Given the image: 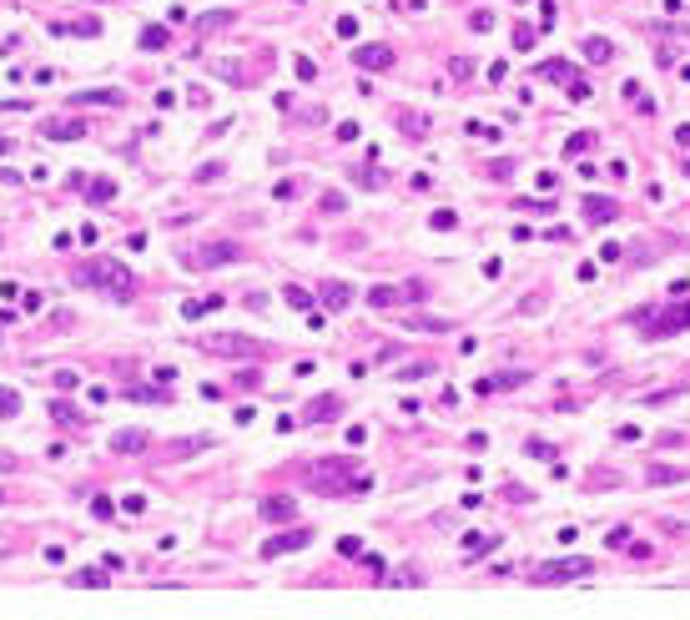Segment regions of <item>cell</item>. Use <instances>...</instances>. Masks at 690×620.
<instances>
[{
  "label": "cell",
  "mask_w": 690,
  "mask_h": 620,
  "mask_svg": "<svg viewBox=\"0 0 690 620\" xmlns=\"http://www.w3.org/2000/svg\"><path fill=\"white\" fill-rule=\"evenodd\" d=\"M81 192H86V202H91V207H101V202L116 197V177H91V182H81Z\"/></svg>",
  "instance_id": "9a60e30c"
},
{
  "label": "cell",
  "mask_w": 690,
  "mask_h": 620,
  "mask_svg": "<svg viewBox=\"0 0 690 620\" xmlns=\"http://www.w3.org/2000/svg\"><path fill=\"white\" fill-rule=\"evenodd\" d=\"M126 398L132 403H166V389L157 383V389H126Z\"/></svg>",
  "instance_id": "83f0119b"
},
{
  "label": "cell",
  "mask_w": 690,
  "mask_h": 620,
  "mask_svg": "<svg viewBox=\"0 0 690 620\" xmlns=\"http://www.w3.org/2000/svg\"><path fill=\"white\" fill-rule=\"evenodd\" d=\"M121 504H126V515H141V509H146V499H141V495H126Z\"/></svg>",
  "instance_id": "681fc988"
},
{
  "label": "cell",
  "mask_w": 690,
  "mask_h": 620,
  "mask_svg": "<svg viewBox=\"0 0 690 620\" xmlns=\"http://www.w3.org/2000/svg\"><path fill=\"white\" fill-rule=\"evenodd\" d=\"M202 348H207V353H257V343H247V338H237V333L202 338Z\"/></svg>",
  "instance_id": "7c38bea8"
},
{
  "label": "cell",
  "mask_w": 690,
  "mask_h": 620,
  "mask_svg": "<svg viewBox=\"0 0 690 620\" xmlns=\"http://www.w3.org/2000/svg\"><path fill=\"white\" fill-rule=\"evenodd\" d=\"M489 550H499V534H484V529L464 534V555H469V560H473V555H489Z\"/></svg>",
  "instance_id": "d6986e66"
},
{
  "label": "cell",
  "mask_w": 690,
  "mask_h": 620,
  "mask_svg": "<svg viewBox=\"0 0 690 620\" xmlns=\"http://www.w3.org/2000/svg\"><path fill=\"white\" fill-rule=\"evenodd\" d=\"M398 126H403V132H414V137H423V132H428V116H423V111H403Z\"/></svg>",
  "instance_id": "4dcf8cb0"
},
{
  "label": "cell",
  "mask_w": 690,
  "mask_h": 620,
  "mask_svg": "<svg viewBox=\"0 0 690 620\" xmlns=\"http://www.w3.org/2000/svg\"><path fill=\"white\" fill-rule=\"evenodd\" d=\"M212 308H222V297H207V303H202V297H187V303H182V318H191V323H197V318L212 313Z\"/></svg>",
  "instance_id": "cb8c5ba5"
},
{
  "label": "cell",
  "mask_w": 690,
  "mask_h": 620,
  "mask_svg": "<svg viewBox=\"0 0 690 620\" xmlns=\"http://www.w3.org/2000/svg\"><path fill=\"white\" fill-rule=\"evenodd\" d=\"M635 323L645 328V338H671V333L690 328V303H675L671 313H660V318H650V313H635Z\"/></svg>",
  "instance_id": "7a4b0ae2"
},
{
  "label": "cell",
  "mask_w": 690,
  "mask_h": 620,
  "mask_svg": "<svg viewBox=\"0 0 690 620\" xmlns=\"http://www.w3.org/2000/svg\"><path fill=\"white\" fill-rule=\"evenodd\" d=\"M590 141H595V132H574V137L565 141V157H579V152H590Z\"/></svg>",
  "instance_id": "1f68e13d"
},
{
  "label": "cell",
  "mask_w": 690,
  "mask_h": 620,
  "mask_svg": "<svg viewBox=\"0 0 690 620\" xmlns=\"http://www.w3.org/2000/svg\"><path fill=\"white\" fill-rule=\"evenodd\" d=\"M257 515L272 520V525H283V520H292V515H297V499H288V495H267L262 504H257Z\"/></svg>",
  "instance_id": "9c48e42d"
},
{
  "label": "cell",
  "mask_w": 690,
  "mask_h": 620,
  "mask_svg": "<svg viewBox=\"0 0 690 620\" xmlns=\"http://www.w3.org/2000/svg\"><path fill=\"white\" fill-rule=\"evenodd\" d=\"M10 152H15V141H10V137H0V157H10Z\"/></svg>",
  "instance_id": "f5cc1de1"
},
{
  "label": "cell",
  "mask_w": 690,
  "mask_h": 620,
  "mask_svg": "<svg viewBox=\"0 0 690 620\" xmlns=\"http://www.w3.org/2000/svg\"><path fill=\"white\" fill-rule=\"evenodd\" d=\"M585 61H595V66H605V61H615V46L605 36H590L585 40Z\"/></svg>",
  "instance_id": "44dd1931"
},
{
  "label": "cell",
  "mask_w": 690,
  "mask_h": 620,
  "mask_svg": "<svg viewBox=\"0 0 690 620\" xmlns=\"http://www.w3.org/2000/svg\"><path fill=\"white\" fill-rule=\"evenodd\" d=\"M232 378L242 383V389H257V383H262V373H257V369H242V373H232Z\"/></svg>",
  "instance_id": "f6af8a7d"
},
{
  "label": "cell",
  "mask_w": 690,
  "mask_h": 620,
  "mask_svg": "<svg viewBox=\"0 0 690 620\" xmlns=\"http://www.w3.org/2000/svg\"><path fill=\"white\" fill-rule=\"evenodd\" d=\"M40 137H51V141H76V137H86V121H81V116H46V121H40Z\"/></svg>",
  "instance_id": "52a82bcc"
},
{
  "label": "cell",
  "mask_w": 690,
  "mask_h": 620,
  "mask_svg": "<svg viewBox=\"0 0 690 620\" xmlns=\"http://www.w3.org/2000/svg\"><path fill=\"white\" fill-rule=\"evenodd\" d=\"M303 545H313V529H308V525H297V529H283V534H272V540L262 545V560H277V555H288V550H303Z\"/></svg>",
  "instance_id": "5b68a950"
},
{
  "label": "cell",
  "mask_w": 690,
  "mask_h": 620,
  "mask_svg": "<svg viewBox=\"0 0 690 620\" xmlns=\"http://www.w3.org/2000/svg\"><path fill=\"white\" fill-rule=\"evenodd\" d=\"M338 36L353 40V36H358V15H338Z\"/></svg>",
  "instance_id": "60d3db41"
},
{
  "label": "cell",
  "mask_w": 690,
  "mask_h": 620,
  "mask_svg": "<svg viewBox=\"0 0 690 620\" xmlns=\"http://www.w3.org/2000/svg\"><path fill=\"white\" fill-rule=\"evenodd\" d=\"M283 297H288V308H303V313L313 308V297H308L303 288H297V283H288V288H283Z\"/></svg>",
  "instance_id": "d6a6232c"
},
{
  "label": "cell",
  "mask_w": 690,
  "mask_h": 620,
  "mask_svg": "<svg viewBox=\"0 0 690 620\" xmlns=\"http://www.w3.org/2000/svg\"><path fill=\"white\" fill-rule=\"evenodd\" d=\"M690 479V469H680V464H650L645 469V484H685Z\"/></svg>",
  "instance_id": "5bb4252c"
},
{
  "label": "cell",
  "mask_w": 690,
  "mask_h": 620,
  "mask_svg": "<svg viewBox=\"0 0 690 620\" xmlns=\"http://www.w3.org/2000/svg\"><path fill=\"white\" fill-rule=\"evenodd\" d=\"M71 106H126V91H111V86H96V91H76Z\"/></svg>",
  "instance_id": "4fadbf2b"
},
{
  "label": "cell",
  "mask_w": 690,
  "mask_h": 620,
  "mask_svg": "<svg viewBox=\"0 0 690 620\" xmlns=\"http://www.w3.org/2000/svg\"><path fill=\"white\" fill-rule=\"evenodd\" d=\"M595 565L579 560V555H570V560H549L534 570V585H565V580H579V575H590Z\"/></svg>",
  "instance_id": "3957f363"
},
{
  "label": "cell",
  "mask_w": 690,
  "mask_h": 620,
  "mask_svg": "<svg viewBox=\"0 0 690 620\" xmlns=\"http://www.w3.org/2000/svg\"><path fill=\"white\" fill-rule=\"evenodd\" d=\"M529 373H519V369H509V373H489V378H479L473 383V394H504V389H519Z\"/></svg>",
  "instance_id": "8fae6325"
},
{
  "label": "cell",
  "mask_w": 690,
  "mask_h": 620,
  "mask_svg": "<svg viewBox=\"0 0 690 620\" xmlns=\"http://www.w3.org/2000/svg\"><path fill=\"white\" fill-rule=\"evenodd\" d=\"M418 283H408V288H393V283H378V288H368V303L373 308H398V303H418Z\"/></svg>",
  "instance_id": "8992f818"
},
{
  "label": "cell",
  "mask_w": 690,
  "mask_h": 620,
  "mask_svg": "<svg viewBox=\"0 0 690 620\" xmlns=\"http://www.w3.org/2000/svg\"><path fill=\"white\" fill-rule=\"evenodd\" d=\"M414 333H448V318H423V313H414V318H403Z\"/></svg>",
  "instance_id": "7402d4cb"
},
{
  "label": "cell",
  "mask_w": 690,
  "mask_h": 620,
  "mask_svg": "<svg viewBox=\"0 0 690 620\" xmlns=\"http://www.w3.org/2000/svg\"><path fill=\"white\" fill-rule=\"evenodd\" d=\"M585 217H590V222H615L620 207H615L610 197H595V192H590V197H585Z\"/></svg>",
  "instance_id": "e0dca14e"
},
{
  "label": "cell",
  "mask_w": 690,
  "mask_h": 620,
  "mask_svg": "<svg viewBox=\"0 0 690 620\" xmlns=\"http://www.w3.org/2000/svg\"><path fill=\"white\" fill-rule=\"evenodd\" d=\"M71 585H91V590H101V585H111V580H106V570L86 565V570H71Z\"/></svg>",
  "instance_id": "603a6c76"
},
{
  "label": "cell",
  "mask_w": 690,
  "mask_h": 620,
  "mask_svg": "<svg viewBox=\"0 0 690 620\" xmlns=\"http://www.w3.org/2000/svg\"><path fill=\"white\" fill-rule=\"evenodd\" d=\"M524 454H534V459H554V444H549V439H529Z\"/></svg>",
  "instance_id": "e575fe53"
},
{
  "label": "cell",
  "mask_w": 690,
  "mask_h": 620,
  "mask_svg": "<svg viewBox=\"0 0 690 620\" xmlns=\"http://www.w3.org/2000/svg\"><path fill=\"white\" fill-rule=\"evenodd\" d=\"M353 61H358L363 71H388V66H393V51H388L383 40H373V46H358Z\"/></svg>",
  "instance_id": "ba28073f"
},
{
  "label": "cell",
  "mask_w": 690,
  "mask_h": 620,
  "mask_svg": "<svg viewBox=\"0 0 690 620\" xmlns=\"http://www.w3.org/2000/svg\"><path fill=\"white\" fill-rule=\"evenodd\" d=\"M675 141H680V146H690V121H685V126H675Z\"/></svg>",
  "instance_id": "816d5d0a"
},
{
  "label": "cell",
  "mask_w": 690,
  "mask_h": 620,
  "mask_svg": "<svg viewBox=\"0 0 690 620\" xmlns=\"http://www.w3.org/2000/svg\"><path fill=\"white\" fill-rule=\"evenodd\" d=\"M197 449H212V439H177V444H166V454L182 459V454H197Z\"/></svg>",
  "instance_id": "d4e9b609"
},
{
  "label": "cell",
  "mask_w": 690,
  "mask_h": 620,
  "mask_svg": "<svg viewBox=\"0 0 690 620\" xmlns=\"http://www.w3.org/2000/svg\"><path fill=\"white\" fill-rule=\"evenodd\" d=\"M15 414H20V394L0 383V419H15Z\"/></svg>",
  "instance_id": "f1b7e54d"
},
{
  "label": "cell",
  "mask_w": 690,
  "mask_h": 620,
  "mask_svg": "<svg viewBox=\"0 0 690 620\" xmlns=\"http://www.w3.org/2000/svg\"><path fill=\"white\" fill-rule=\"evenodd\" d=\"M469 137H479V141H494L499 132H494V126H484V121H469Z\"/></svg>",
  "instance_id": "b9f144b4"
},
{
  "label": "cell",
  "mask_w": 690,
  "mask_h": 620,
  "mask_svg": "<svg viewBox=\"0 0 690 620\" xmlns=\"http://www.w3.org/2000/svg\"><path fill=\"white\" fill-rule=\"evenodd\" d=\"M338 141H358V121H338Z\"/></svg>",
  "instance_id": "bcb514c9"
},
{
  "label": "cell",
  "mask_w": 690,
  "mask_h": 620,
  "mask_svg": "<svg viewBox=\"0 0 690 620\" xmlns=\"http://www.w3.org/2000/svg\"><path fill=\"white\" fill-rule=\"evenodd\" d=\"M539 76H549V81H579L574 66H565V61H544V66H539Z\"/></svg>",
  "instance_id": "4316f807"
},
{
  "label": "cell",
  "mask_w": 690,
  "mask_h": 620,
  "mask_svg": "<svg viewBox=\"0 0 690 620\" xmlns=\"http://www.w3.org/2000/svg\"><path fill=\"white\" fill-rule=\"evenodd\" d=\"M71 283L96 288V293H106V297H116V303H126V297L136 293V277L126 272V263H116V258H86V263L71 272Z\"/></svg>",
  "instance_id": "6da1fadb"
},
{
  "label": "cell",
  "mask_w": 690,
  "mask_h": 620,
  "mask_svg": "<svg viewBox=\"0 0 690 620\" xmlns=\"http://www.w3.org/2000/svg\"><path fill=\"white\" fill-rule=\"evenodd\" d=\"M40 303H46V293H20V313H40Z\"/></svg>",
  "instance_id": "d590c367"
},
{
  "label": "cell",
  "mask_w": 690,
  "mask_h": 620,
  "mask_svg": "<svg viewBox=\"0 0 690 620\" xmlns=\"http://www.w3.org/2000/svg\"><path fill=\"white\" fill-rule=\"evenodd\" d=\"M242 258V247L237 242H202L197 252H187V268H227Z\"/></svg>",
  "instance_id": "277c9868"
},
{
  "label": "cell",
  "mask_w": 690,
  "mask_h": 620,
  "mask_svg": "<svg viewBox=\"0 0 690 620\" xmlns=\"http://www.w3.org/2000/svg\"><path fill=\"white\" fill-rule=\"evenodd\" d=\"M66 31H76V36H101V20H76V26H66Z\"/></svg>",
  "instance_id": "ee69618b"
},
{
  "label": "cell",
  "mask_w": 690,
  "mask_h": 620,
  "mask_svg": "<svg viewBox=\"0 0 690 620\" xmlns=\"http://www.w3.org/2000/svg\"><path fill=\"white\" fill-rule=\"evenodd\" d=\"M111 449H116V454H141V449H146V434H141V429H121V434H111Z\"/></svg>",
  "instance_id": "ac0fdd59"
},
{
  "label": "cell",
  "mask_w": 690,
  "mask_h": 620,
  "mask_svg": "<svg viewBox=\"0 0 690 620\" xmlns=\"http://www.w3.org/2000/svg\"><path fill=\"white\" fill-rule=\"evenodd\" d=\"M51 383H56V394H71L76 383H81V373H71V369H56V373H51Z\"/></svg>",
  "instance_id": "836d02e7"
},
{
  "label": "cell",
  "mask_w": 690,
  "mask_h": 620,
  "mask_svg": "<svg viewBox=\"0 0 690 620\" xmlns=\"http://www.w3.org/2000/svg\"><path fill=\"white\" fill-rule=\"evenodd\" d=\"M51 414H56V424H61V429H86V424H91V419H81L66 398H56V403H51Z\"/></svg>",
  "instance_id": "ffe728a7"
},
{
  "label": "cell",
  "mask_w": 690,
  "mask_h": 620,
  "mask_svg": "<svg viewBox=\"0 0 690 620\" xmlns=\"http://www.w3.org/2000/svg\"><path fill=\"white\" fill-rule=\"evenodd\" d=\"M222 177V162H207V166H197V182H217Z\"/></svg>",
  "instance_id": "7bdbcfd3"
},
{
  "label": "cell",
  "mask_w": 690,
  "mask_h": 620,
  "mask_svg": "<svg viewBox=\"0 0 690 620\" xmlns=\"http://www.w3.org/2000/svg\"><path fill=\"white\" fill-rule=\"evenodd\" d=\"M297 76H303V81H313V76H317V66H313L308 56H297Z\"/></svg>",
  "instance_id": "7dc6e473"
},
{
  "label": "cell",
  "mask_w": 690,
  "mask_h": 620,
  "mask_svg": "<svg viewBox=\"0 0 690 620\" xmlns=\"http://www.w3.org/2000/svg\"><path fill=\"white\" fill-rule=\"evenodd\" d=\"M428 227H434V232H454V227H459V212H454V207H439L434 217H428Z\"/></svg>",
  "instance_id": "484cf974"
},
{
  "label": "cell",
  "mask_w": 690,
  "mask_h": 620,
  "mask_svg": "<svg viewBox=\"0 0 690 620\" xmlns=\"http://www.w3.org/2000/svg\"><path fill=\"white\" fill-rule=\"evenodd\" d=\"M338 550H343V555H358L363 545H358V534H343V540H338Z\"/></svg>",
  "instance_id": "f907efd6"
},
{
  "label": "cell",
  "mask_w": 690,
  "mask_h": 620,
  "mask_svg": "<svg viewBox=\"0 0 690 620\" xmlns=\"http://www.w3.org/2000/svg\"><path fill=\"white\" fill-rule=\"evenodd\" d=\"M322 303H328V313L353 308V288H348V283H338V277H322Z\"/></svg>",
  "instance_id": "30bf717a"
},
{
  "label": "cell",
  "mask_w": 690,
  "mask_h": 620,
  "mask_svg": "<svg viewBox=\"0 0 690 620\" xmlns=\"http://www.w3.org/2000/svg\"><path fill=\"white\" fill-rule=\"evenodd\" d=\"M605 545H610V550H630V529H625V525H620V529H610V534H605Z\"/></svg>",
  "instance_id": "74e56055"
},
{
  "label": "cell",
  "mask_w": 690,
  "mask_h": 620,
  "mask_svg": "<svg viewBox=\"0 0 690 620\" xmlns=\"http://www.w3.org/2000/svg\"><path fill=\"white\" fill-rule=\"evenodd\" d=\"M534 40H539V36H534L529 26H519V31H514V51H534Z\"/></svg>",
  "instance_id": "f35d334b"
},
{
  "label": "cell",
  "mask_w": 690,
  "mask_h": 620,
  "mask_svg": "<svg viewBox=\"0 0 690 620\" xmlns=\"http://www.w3.org/2000/svg\"><path fill=\"white\" fill-rule=\"evenodd\" d=\"M166 46V26H146L141 31V51H162Z\"/></svg>",
  "instance_id": "f546056e"
},
{
  "label": "cell",
  "mask_w": 690,
  "mask_h": 620,
  "mask_svg": "<svg viewBox=\"0 0 690 620\" xmlns=\"http://www.w3.org/2000/svg\"><path fill=\"white\" fill-rule=\"evenodd\" d=\"M0 504H6V495H0Z\"/></svg>",
  "instance_id": "db71d44e"
},
{
  "label": "cell",
  "mask_w": 690,
  "mask_h": 620,
  "mask_svg": "<svg viewBox=\"0 0 690 620\" xmlns=\"http://www.w3.org/2000/svg\"><path fill=\"white\" fill-rule=\"evenodd\" d=\"M91 515H96V520H111V515H116V504L106 499V495H96V499H91Z\"/></svg>",
  "instance_id": "8d00e7d4"
},
{
  "label": "cell",
  "mask_w": 690,
  "mask_h": 620,
  "mask_svg": "<svg viewBox=\"0 0 690 620\" xmlns=\"http://www.w3.org/2000/svg\"><path fill=\"white\" fill-rule=\"evenodd\" d=\"M343 207H348L343 192H322V212H343Z\"/></svg>",
  "instance_id": "ab89813d"
},
{
  "label": "cell",
  "mask_w": 690,
  "mask_h": 620,
  "mask_svg": "<svg viewBox=\"0 0 690 620\" xmlns=\"http://www.w3.org/2000/svg\"><path fill=\"white\" fill-rule=\"evenodd\" d=\"M570 101H590V86H585V81H570Z\"/></svg>",
  "instance_id": "c3c4849f"
},
{
  "label": "cell",
  "mask_w": 690,
  "mask_h": 620,
  "mask_svg": "<svg viewBox=\"0 0 690 620\" xmlns=\"http://www.w3.org/2000/svg\"><path fill=\"white\" fill-rule=\"evenodd\" d=\"M338 409H343V398H333V394H322V398H313L308 409H303V419H308V424H328V419H333Z\"/></svg>",
  "instance_id": "2e32d148"
}]
</instances>
